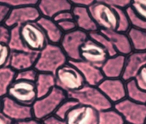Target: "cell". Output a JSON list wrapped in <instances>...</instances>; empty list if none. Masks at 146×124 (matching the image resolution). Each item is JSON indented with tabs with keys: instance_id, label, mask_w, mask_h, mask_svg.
I'll use <instances>...</instances> for the list:
<instances>
[{
	"instance_id": "5b68a950",
	"label": "cell",
	"mask_w": 146,
	"mask_h": 124,
	"mask_svg": "<svg viewBox=\"0 0 146 124\" xmlns=\"http://www.w3.org/2000/svg\"><path fill=\"white\" fill-rule=\"evenodd\" d=\"M55 76L56 87L65 91L67 94L79 91L86 85L82 73L69 62L62 66Z\"/></svg>"
},
{
	"instance_id": "8fae6325",
	"label": "cell",
	"mask_w": 146,
	"mask_h": 124,
	"mask_svg": "<svg viewBox=\"0 0 146 124\" xmlns=\"http://www.w3.org/2000/svg\"><path fill=\"white\" fill-rule=\"evenodd\" d=\"M41 15L37 5L15 8L11 9V14L3 25L12 28L16 26H22L25 24L37 22Z\"/></svg>"
},
{
	"instance_id": "f35d334b",
	"label": "cell",
	"mask_w": 146,
	"mask_h": 124,
	"mask_svg": "<svg viewBox=\"0 0 146 124\" xmlns=\"http://www.w3.org/2000/svg\"><path fill=\"white\" fill-rule=\"evenodd\" d=\"M57 24L59 25V28H60V29H61L62 31L64 34L72 32L73 31L78 29L75 20L62 21V22H59V23Z\"/></svg>"
},
{
	"instance_id": "5bb4252c",
	"label": "cell",
	"mask_w": 146,
	"mask_h": 124,
	"mask_svg": "<svg viewBox=\"0 0 146 124\" xmlns=\"http://www.w3.org/2000/svg\"><path fill=\"white\" fill-rule=\"evenodd\" d=\"M99 112L88 106L78 104L66 116L67 124H98Z\"/></svg>"
},
{
	"instance_id": "cb8c5ba5",
	"label": "cell",
	"mask_w": 146,
	"mask_h": 124,
	"mask_svg": "<svg viewBox=\"0 0 146 124\" xmlns=\"http://www.w3.org/2000/svg\"><path fill=\"white\" fill-rule=\"evenodd\" d=\"M18 72L10 66L2 67L0 69V96H6L9 88L16 81Z\"/></svg>"
},
{
	"instance_id": "7a4b0ae2",
	"label": "cell",
	"mask_w": 146,
	"mask_h": 124,
	"mask_svg": "<svg viewBox=\"0 0 146 124\" xmlns=\"http://www.w3.org/2000/svg\"><path fill=\"white\" fill-rule=\"evenodd\" d=\"M68 97V94L65 91L56 87L46 96L36 99L31 106L34 118L43 121L53 116L60 104Z\"/></svg>"
},
{
	"instance_id": "d6a6232c",
	"label": "cell",
	"mask_w": 146,
	"mask_h": 124,
	"mask_svg": "<svg viewBox=\"0 0 146 124\" xmlns=\"http://www.w3.org/2000/svg\"><path fill=\"white\" fill-rule=\"evenodd\" d=\"M0 2L6 4L11 9L25 7V6H36L39 1L36 0H0Z\"/></svg>"
},
{
	"instance_id": "484cf974",
	"label": "cell",
	"mask_w": 146,
	"mask_h": 124,
	"mask_svg": "<svg viewBox=\"0 0 146 124\" xmlns=\"http://www.w3.org/2000/svg\"><path fill=\"white\" fill-rule=\"evenodd\" d=\"M127 98L136 103L146 104V92L137 85L135 79L126 82Z\"/></svg>"
},
{
	"instance_id": "44dd1931",
	"label": "cell",
	"mask_w": 146,
	"mask_h": 124,
	"mask_svg": "<svg viewBox=\"0 0 146 124\" xmlns=\"http://www.w3.org/2000/svg\"><path fill=\"white\" fill-rule=\"evenodd\" d=\"M112 42L114 48L119 55L127 56L133 52L132 44L127 34L117 31H100Z\"/></svg>"
},
{
	"instance_id": "4316f807",
	"label": "cell",
	"mask_w": 146,
	"mask_h": 124,
	"mask_svg": "<svg viewBox=\"0 0 146 124\" xmlns=\"http://www.w3.org/2000/svg\"><path fill=\"white\" fill-rule=\"evenodd\" d=\"M98 124H125L119 113L113 107L99 112Z\"/></svg>"
},
{
	"instance_id": "f546056e",
	"label": "cell",
	"mask_w": 146,
	"mask_h": 124,
	"mask_svg": "<svg viewBox=\"0 0 146 124\" xmlns=\"http://www.w3.org/2000/svg\"><path fill=\"white\" fill-rule=\"evenodd\" d=\"M113 9L116 11L117 17H118V25H117V28L116 31L119 32L127 34L131 28L129 19L127 15V13L124 9H115V8Z\"/></svg>"
},
{
	"instance_id": "f1b7e54d",
	"label": "cell",
	"mask_w": 146,
	"mask_h": 124,
	"mask_svg": "<svg viewBox=\"0 0 146 124\" xmlns=\"http://www.w3.org/2000/svg\"><path fill=\"white\" fill-rule=\"evenodd\" d=\"M89 37H91V39H93L98 44H100L103 48L105 49V50L107 51L109 56H116L118 54L115 48H114L112 42L100 31H95V32L89 34Z\"/></svg>"
},
{
	"instance_id": "60d3db41",
	"label": "cell",
	"mask_w": 146,
	"mask_h": 124,
	"mask_svg": "<svg viewBox=\"0 0 146 124\" xmlns=\"http://www.w3.org/2000/svg\"><path fill=\"white\" fill-rule=\"evenodd\" d=\"M137 85L141 88V89L146 92V66L141 69L139 75L135 78Z\"/></svg>"
},
{
	"instance_id": "8992f818",
	"label": "cell",
	"mask_w": 146,
	"mask_h": 124,
	"mask_svg": "<svg viewBox=\"0 0 146 124\" xmlns=\"http://www.w3.org/2000/svg\"><path fill=\"white\" fill-rule=\"evenodd\" d=\"M21 36L25 46L32 52L40 53L49 44L43 29L37 22L27 23L21 26Z\"/></svg>"
},
{
	"instance_id": "836d02e7",
	"label": "cell",
	"mask_w": 146,
	"mask_h": 124,
	"mask_svg": "<svg viewBox=\"0 0 146 124\" xmlns=\"http://www.w3.org/2000/svg\"><path fill=\"white\" fill-rule=\"evenodd\" d=\"M12 51L6 44H0V66H9Z\"/></svg>"
},
{
	"instance_id": "52a82bcc",
	"label": "cell",
	"mask_w": 146,
	"mask_h": 124,
	"mask_svg": "<svg viewBox=\"0 0 146 124\" xmlns=\"http://www.w3.org/2000/svg\"><path fill=\"white\" fill-rule=\"evenodd\" d=\"M88 37V34L79 29L64 34L59 45L68 58V61L82 60L81 49Z\"/></svg>"
},
{
	"instance_id": "d6986e66",
	"label": "cell",
	"mask_w": 146,
	"mask_h": 124,
	"mask_svg": "<svg viewBox=\"0 0 146 124\" xmlns=\"http://www.w3.org/2000/svg\"><path fill=\"white\" fill-rule=\"evenodd\" d=\"M39 53L36 52H12L9 66L17 72L33 69L35 66Z\"/></svg>"
},
{
	"instance_id": "ee69618b",
	"label": "cell",
	"mask_w": 146,
	"mask_h": 124,
	"mask_svg": "<svg viewBox=\"0 0 146 124\" xmlns=\"http://www.w3.org/2000/svg\"><path fill=\"white\" fill-rule=\"evenodd\" d=\"M71 2L74 6H79V7L84 8H89L94 3V1H92V0H74V1H71Z\"/></svg>"
},
{
	"instance_id": "2e32d148",
	"label": "cell",
	"mask_w": 146,
	"mask_h": 124,
	"mask_svg": "<svg viewBox=\"0 0 146 124\" xmlns=\"http://www.w3.org/2000/svg\"><path fill=\"white\" fill-rule=\"evenodd\" d=\"M68 62L72 63L73 66H75L79 70L85 81L86 85L98 87L105 78L101 69L99 67L95 66L83 60Z\"/></svg>"
},
{
	"instance_id": "7c38bea8",
	"label": "cell",
	"mask_w": 146,
	"mask_h": 124,
	"mask_svg": "<svg viewBox=\"0 0 146 124\" xmlns=\"http://www.w3.org/2000/svg\"><path fill=\"white\" fill-rule=\"evenodd\" d=\"M98 87L113 105L127 97L126 82L122 78H104Z\"/></svg>"
},
{
	"instance_id": "ba28073f",
	"label": "cell",
	"mask_w": 146,
	"mask_h": 124,
	"mask_svg": "<svg viewBox=\"0 0 146 124\" xmlns=\"http://www.w3.org/2000/svg\"><path fill=\"white\" fill-rule=\"evenodd\" d=\"M125 124H146V104L136 103L127 97L113 105Z\"/></svg>"
},
{
	"instance_id": "603a6c76",
	"label": "cell",
	"mask_w": 146,
	"mask_h": 124,
	"mask_svg": "<svg viewBox=\"0 0 146 124\" xmlns=\"http://www.w3.org/2000/svg\"><path fill=\"white\" fill-rule=\"evenodd\" d=\"M35 85L37 92V97H43L50 94L56 87V76L51 73L39 72Z\"/></svg>"
},
{
	"instance_id": "3957f363",
	"label": "cell",
	"mask_w": 146,
	"mask_h": 124,
	"mask_svg": "<svg viewBox=\"0 0 146 124\" xmlns=\"http://www.w3.org/2000/svg\"><path fill=\"white\" fill-rule=\"evenodd\" d=\"M68 96L77 101L80 104L91 107L98 112L113 107V104L104 96L98 87L86 85L79 91L68 93Z\"/></svg>"
},
{
	"instance_id": "7bdbcfd3",
	"label": "cell",
	"mask_w": 146,
	"mask_h": 124,
	"mask_svg": "<svg viewBox=\"0 0 146 124\" xmlns=\"http://www.w3.org/2000/svg\"><path fill=\"white\" fill-rule=\"evenodd\" d=\"M42 122H43V124H67L65 119H60L55 115L48 117Z\"/></svg>"
},
{
	"instance_id": "f6af8a7d",
	"label": "cell",
	"mask_w": 146,
	"mask_h": 124,
	"mask_svg": "<svg viewBox=\"0 0 146 124\" xmlns=\"http://www.w3.org/2000/svg\"><path fill=\"white\" fill-rule=\"evenodd\" d=\"M15 124H43V122L38 119H35V118H31V119H26L24 121H20V122H16Z\"/></svg>"
},
{
	"instance_id": "4fadbf2b",
	"label": "cell",
	"mask_w": 146,
	"mask_h": 124,
	"mask_svg": "<svg viewBox=\"0 0 146 124\" xmlns=\"http://www.w3.org/2000/svg\"><path fill=\"white\" fill-rule=\"evenodd\" d=\"M109 57L105 49L91 37H88L81 49L82 60L99 68L102 67Z\"/></svg>"
},
{
	"instance_id": "6da1fadb",
	"label": "cell",
	"mask_w": 146,
	"mask_h": 124,
	"mask_svg": "<svg viewBox=\"0 0 146 124\" xmlns=\"http://www.w3.org/2000/svg\"><path fill=\"white\" fill-rule=\"evenodd\" d=\"M68 62V58L60 45L49 43L39 53L34 69L38 72L56 75V72Z\"/></svg>"
},
{
	"instance_id": "d590c367",
	"label": "cell",
	"mask_w": 146,
	"mask_h": 124,
	"mask_svg": "<svg viewBox=\"0 0 146 124\" xmlns=\"http://www.w3.org/2000/svg\"><path fill=\"white\" fill-rule=\"evenodd\" d=\"M130 7L138 15L146 20V0L132 1Z\"/></svg>"
},
{
	"instance_id": "74e56055",
	"label": "cell",
	"mask_w": 146,
	"mask_h": 124,
	"mask_svg": "<svg viewBox=\"0 0 146 124\" xmlns=\"http://www.w3.org/2000/svg\"><path fill=\"white\" fill-rule=\"evenodd\" d=\"M11 39V28L4 25L0 26V44L8 45Z\"/></svg>"
},
{
	"instance_id": "4dcf8cb0",
	"label": "cell",
	"mask_w": 146,
	"mask_h": 124,
	"mask_svg": "<svg viewBox=\"0 0 146 124\" xmlns=\"http://www.w3.org/2000/svg\"><path fill=\"white\" fill-rule=\"evenodd\" d=\"M78 104H79V103L77 101H75L72 98H70V97H68L66 101H64L60 104L59 108L57 109L56 112L55 113V116H56L57 117H59L60 119H65L68 113Z\"/></svg>"
},
{
	"instance_id": "b9f144b4",
	"label": "cell",
	"mask_w": 146,
	"mask_h": 124,
	"mask_svg": "<svg viewBox=\"0 0 146 124\" xmlns=\"http://www.w3.org/2000/svg\"><path fill=\"white\" fill-rule=\"evenodd\" d=\"M53 20L56 23L66 21H70V20H74V15H73L72 11H66V12H62L59 13V15H57L53 19Z\"/></svg>"
},
{
	"instance_id": "e0dca14e",
	"label": "cell",
	"mask_w": 146,
	"mask_h": 124,
	"mask_svg": "<svg viewBox=\"0 0 146 124\" xmlns=\"http://www.w3.org/2000/svg\"><path fill=\"white\" fill-rule=\"evenodd\" d=\"M37 8L41 16L53 19L61 12L72 11L73 5L71 1L66 0H42L39 1Z\"/></svg>"
},
{
	"instance_id": "8d00e7d4",
	"label": "cell",
	"mask_w": 146,
	"mask_h": 124,
	"mask_svg": "<svg viewBox=\"0 0 146 124\" xmlns=\"http://www.w3.org/2000/svg\"><path fill=\"white\" fill-rule=\"evenodd\" d=\"M104 2L111 7L125 10L130 7L132 1L129 0H104Z\"/></svg>"
},
{
	"instance_id": "ab89813d",
	"label": "cell",
	"mask_w": 146,
	"mask_h": 124,
	"mask_svg": "<svg viewBox=\"0 0 146 124\" xmlns=\"http://www.w3.org/2000/svg\"><path fill=\"white\" fill-rule=\"evenodd\" d=\"M11 9H12L10 6L0 2V23L1 25H3L7 19H9V15L11 14Z\"/></svg>"
},
{
	"instance_id": "d4e9b609",
	"label": "cell",
	"mask_w": 146,
	"mask_h": 124,
	"mask_svg": "<svg viewBox=\"0 0 146 124\" xmlns=\"http://www.w3.org/2000/svg\"><path fill=\"white\" fill-rule=\"evenodd\" d=\"M133 51L146 52V31L131 28L127 33Z\"/></svg>"
},
{
	"instance_id": "e575fe53",
	"label": "cell",
	"mask_w": 146,
	"mask_h": 124,
	"mask_svg": "<svg viewBox=\"0 0 146 124\" xmlns=\"http://www.w3.org/2000/svg\"><path fill=\"white\" fill-rule=\"evenodd\" d=\"M38 74L39 72L34 68L27 69V70H24V71L18 72L17 77H16V80L35 82L36 78H37V76H38Z\"/></svg>"
},
{
	"instance_id": "7402d4cb",
	"label": "cell",
	"mask_w": 146,
	"mask_h": 124,
	"mask_svg": "<svg viewBox=\"0 0 146 124\" xmlns=\"http://www.w3.org/2000/svg\"><path fill=\"white\" fill-rule=\"evenodd\" d=\"M37 24L43 29L50 44L58 45L60 44L64 33L60 29L59 25L53 19L41 16L40 19L37 21Z\"/></svg>"
},
{
	"instance_id": "9c48e42d",
	"label": "cell",
	"mask_w": 146,
	"mask_h": 124,
	"mask_svg": "<svg viewBox=\"0 0 146 124\" xmlns=\"http://www.w3.org/2000/svg\"><path fill=\"white\" fill-rule=\"evenodd\" d=\"M7 95L27 106H32L38 98L35 82L21 80H16L11 85Z\"/></svg>"
},
{
	"instance_id": "1f68e13d",
	"label": "cell",
	"mask_w": 146,
	"mask_h": 124,
	"mask_svg": "<svg viewBox=\"0 0 146 124\" xmlns=\"http://www.w3.org/2000/svg\"><path fill=\"white\" fill-rule=\"evenodd\" d=\"M125 12L127 13V15L129 19L131 28L138 29V30L146 31V20L138 15L131 7L126 9Z\"/></svg>"
},
{
	"instance_id": "83f0119b",
	"label": "cell",
	"mask_w": 146,
	"mask_h": 124,
	"mask_svg": "<svg viewBox=\"0 0 146 124\" xmlns=\"http://www.w3.org/2000/svg\"><path fill=\"white\" fill-rule=\"evenodd\" d=\"M8 46L12 52H29L21 36V26L11 28V39ZM32 52V51H31Z\"/></svg>"
},
{
	"instance_id": "277c9868",
	"label": "cell",
	"mask_w": 146,
	"mask_h": 124,
	"mask_svg": "<svg viewBox=\"0 0 146 124\" xmlns=\"http://www.w3.org/2000/svg\"><path fill=\"white\" fill-rule=\"evenodd\" d=\"M88 9L100 31L116 30L118 25V17L116 11L104 1H94Z\"/></svg>"
},
{
	"instance_id": "30bf717a",
	"label": "cell",
	"mask_w": 146,
	"mask_h": 124,
	"mask_svg": "<svg viewBox=\"0 0 146 124\" xmlns=\"http://www.w3.org/2000/svg\"><path fill=\"white\" fill-rule=\"evenodd\" d=\"M1 113L15 123L34 118L31 106L18 103L8 95L2 97Z\"/></svg>"
},
{
	"instance_id": "ffe728a7",
	"label": "cell",
	"mask_w": 146,
	"mask_h": 124,
	"mask_svg": "<svg viewBox=\"0 0 146 124\" xmlns=\"http://www.w3.org/2000/svg\"><path fill=\"white\" fill-rule=\"evenodd\" d=\"M126 56L117 54L110 56L100 68L105 78H122L125 69Z\"/></svg>"
},
{
	"instance_id": "bcb514c9",
	"label": "cell",
	"mask_w": 146,
	"mask_h": 124,
	"mask_svg": "<svg viewBox=\"0 0 146 124\" xmlns=\"http://www.w3.org/2000/svg\"><path fill=\"white\" fill-rule=\"evenodd\" d=\"M0 124H15V122L1 113H0Z\"/></svg>"
},
{
	"instance_id": "ac0fdd59",
	"label": "cell",
	"mask_w": 146,
	"mask_h": 124,
	"mask_svg": "<svg viewBox=\"0 0 146 124\" xmlns=\"http://www.w3.org/2000/svg\"><path fill=\"white\" fill-rule=\"evenodd\" d=\"M72 12L74 15V20L76 23L78 29L88 34L100 31L98 25H96L95 21H94L93 18L89 12L88 8L73 5Z\"/></svg>"
},
{
	"instance_id": "9a60e30c",
	"label": "cell",
	"mask_w": 146,
	"mask_h": 124,
	"mask_svg": "<svg viewBox=\"0 0 146 124\" xmlns=\"http://www.w3.org/2000/svg\"><path fill=\"white\" fill-rule=\"evenodd\" d=\"M145 66L146 52L133 51L126 56L125 69L122 79L125 82L133 80Z\"/></svg>"
}]
</instances>
